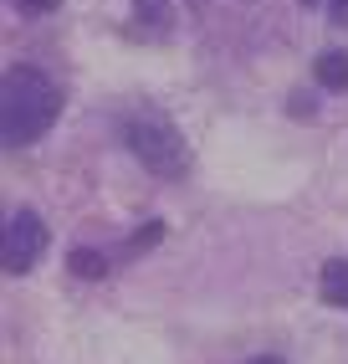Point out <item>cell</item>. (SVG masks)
Instances as JSON below:
<instances>
[{"mask_svg":"<svg viewBox=\"0 0 348 364\" xmlns=\"http://www.w3.org/2000/svg\"><path fill=\"white\" fill-rule=\"evenodd\" d=\"M62 118V87L52 72L16 62L0 77V139L6 149H26Z\"/></svg>","mask_w":348,"mask_h":364,"instance_id":"1","label":"cell"},{"mask_svg":"<svg viewBox=\"0 0 348 364\" xmlns=\"http://www.w3.org/2000/svg\"><path fill=\"white\" fill-rule=\"evenodd\" d=\"M118 134H123V149H129L148 175H159V180H185L190 175V144H185V134L174 129L159 108L123 113Z\"/></svg>","mask_w":348,"mask_h":364,"instance_id":"2","label":"cell"},{"mask_svg":"<svg viewBox=\"0 0 348 364\" xmlns=\"http://www.w3.org/2000/svg\"><path fill=\"white\" fill-rule=\"evenodd\" d=\"M41 252H46V221L31 205L11 210L6 231H0V262H6V272L11 277H26L31 267L41 262Z\"/></svg>","mask_w":348,"mask_h":364,"instance_id":"3","label":"cell"},{"mask_svg":"<svg viewBox=\"0 0 348 364\" xmlns=\"http://www.w3.org/2000/svg\"><path fill=\"white\" fill-rule=\"evenodd\" d=\"M317 298L328 303V308H348V257L322 262V272H317Z\"/></svg>","mask_w":348,"mask_h":364,"instance_id":"4","label":"cell"},{"mask_svg":"<svg viewBox=\"0 0 348 364\" xmlns=\"http://www.w3.org/2000/svg\"><path fill=\"white\" fill-rule=\"evenodd\" d=\"M312 77L328 87V92H343L348 87V52H338V46H333V52H322L312 62Z\"/></svg>","mask_w":348,"mask_h":364,"instance_id":"5","label":"cell"},{"mask_svg":"<svg viewBox=\"0 0 348 364\" xmlns=\"http://www.w3.org/2000/svg\"><path fill=\"white\" fill-rule=\"evenodd\" d=\"M134 11H138V26L143 31H154V36L174 31V6H169V0H134Z\"/></svg>","mask_w":348,"mask_h":364,"instance_id":"6","label":"cell"},{"mask_svg":"<svg viewBox=\"0 0 348 364\" xmlns=\"http://www.w3.org/2000/svg\"><path fill=\"white\" fill-rule=\"evenodd\" d=\"M67 267H72V277H108V257L103 252H92V247H72V257H67Z\"/></svg>","mask_w":348,"mask_h":364,"instance_id":"7","label":"cell"},{"mask_svg":"<svg viewBox=\"0 0 348 364\" xmlns=\"http://www.w3.org/2000/svg\"><path fill=\"white\" fill-rule=\"evenodd\" d=\"M159 236H164V226H159V221H148V226H138V231L129 236V252H148V247H154Z\"/></svg>","mask_w":348,"mask_h":364,"instance_id":"8","label":"cell"},{"mask_svg":"<svg viewBox=\"0 0 348 364\" xmlns=\"http://www.w3.org/2000/svg\"><path fill=\"white\" fill-rule=\"evenodd\" d=\"M16 6H21V11H26V16H46V11H57V6H62V0H16Z\"/></svg>","mask_w":348,"mask_h":364,"instance_id":"9","label":"cell"},{"mask_svg":"<svg viewBox=\"0 0 348 364\" xmlns=\"http://www.w3.org/2000/svg\"><path fill=\"white\" fill-rule=\"evenodd\" d=\"M328 21L348 31V0H333V6H328Z\"/></svg>","mask_w":348,"mask_h":364,"instance_id":"10","label":"cell"},{"mask_svg":"<svg viewBox=\"0 0 348 364\" xmlns=\"http://www.w3.org/2000/svg\"><path fill=\"white\" fill-rule=\"evenodd\" d=\"M251 364H287V359H277V354H261V359H251Z\"/></svg>","mask_w":348,"mask_h":364,"instance_id":"11","label":"cell"},{"mask_svg":"<svg viewBox=\"0 0 348 364\" xmlns=\"http://www.w3.org/2000/svg\"><path fill=\"white\" fill-rule=\"evenodd\" d=\"M303 6H333V0H303Z\"/></svg>","mask_w":348,"mask_h":364,"instance_id":"12","label":"cell"}]
</instances>
